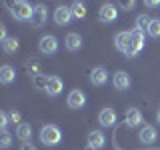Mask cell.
<instances>
[{
  "label": "cell",
  "instance_id": "6da1fadb",
  "mask_svg": "<svg viewBox=\"0 0 160 150\" xmlns=\"http://www.w3.org/2000/svg\"><path fill=\"white\" fill-rule=\"evenodd\" d=\"M40 140L46 146H56V144H60V140H62V132L54 124H46V126H42V130H40Z\"/></svg>",
  "mask_w": 160,
  "mask_h": 150
},
{
  "label": "cell",
  "instance_id": "7a4b0ae2",
  "mask_svg": "<svg viewBox=\"0 0 160 150\" xmlns=\"http://www.w3.org/2000/svg\"><path fill=\"white\" fill-rule=\"evenodd\" d=\"M10 14H12L16 20H20V22H28V20H32L34 8H32V4L26 2V0H18L16 6L10 10Z\"/></svg>",
  "mask_w": 160,
  "mask_h": 150
},
{
  "label": "cell",
  "instance_id": "3957f363",
  "mask_svg": "<svg viewBox=\"0 0 160 150\" xmlns=\"http://www.w3.org/2000/svg\"><path fill=\"white\" fill-rule=\"evenodd\" d=\"M130 34H132V42H130V48H128L126 56L134 58V56L140 52V50L144 48V32H142V30H136V28H134Z\"/></svg>",
  "mask_w": 160,
  "mask_h": 150
},
{
  "label": "cell",
  "instance_id": "277c9868",
  "mask_svg": "<svg viewBox=\"0 0 160 150\" xmlns=\"http://www.w3.org/2000/svg\"><path fill=\"white\" fill-rule=\"evenodd\" d=\"M38 48H40V52H42V54H48V56H50V54H54L58 50V38L52 36V34H46V36L40 38Z\"/></svg>",
  "mask_w": 160,
  "mask_h": 150
},
{
  "label": "cell",
  "instance_id": "5b68a950",
  "mask_svg": "<svg viewBox=\"0 0 160 150\" xmlns=\"http://www.w3.org/2000/svg\"><path fill=\"white\" fill-rule=\"evenodd\" d=\"M66 102H68V106L72 110H80V108H84V104H86V94H84L82 90L74 88V90H70Z\"/></svg>",
  "mask_w": 160,
  "mask_h": 150
},
{
  "label": "cell",
  "instance_id": "8992f818",
  "mask_svg": "<svg viewBox=\"0 0 160 150\" xmlns=\"http://www.w3.org/2000/svg\"><path fill=\"white\" fill-rule=\"evenodd\" d=\"M72 10H70V6H58L56 10H54V22L58 24V26H66V24H70V20H72Z\"/></svg>",
  "mask_w": 160,
  "mask_h": 150
},
{
  "label": "cell",
  "instance_id": "52a82bcc",
  "mask_svg": "<svg viewBox=\"0 0 160 150\" xmlns=\"http://www.w3.org/2000/svg\"><path fill=\"white\" fill-rule=\"evenodd\" d=\"M48 20V10L44 4H38V6H34V14H32V26L34 28H42L44 24H46Z\"/></svg>",
  "mask_w": 160,
  "mask_h": 150
},
{
  "label": "cell",
  "instance_id": "ba28073f",
  "mask_svg": "<svg viewBox=\"0 0 160 150\" xmlns=\"http://www.w3.org/2000/svg\"><path fill=\"white\" fill-rule=\"evenodd\" d=\"M98 16H100V20H102V22H116V18H118V8L112 6V4H102Z\"/></svg>",
  "mask_w": 160,
  "mask_h": 150
},
{
  "label": "cell",
  "instance_id": "9c48e42d",
  "mask_svg": "<svg viewBox=\"0 0 160 150\" xmlns=\"http://www.w3.org/2000/svg\"><path fill=\"white\" fill-rule=\"evenodd\" d=\"M90 82H92L94 86H102V84H106L108 82V70L102 68V66L92 68V72H90Z\"/></svg>",
  "mask_w": 160,
  "mask_h": 150
},
{
  "label": "cell",
  "instance_id": "30bf717a",
  "mask_svg": "<svg viewBox=\"0 0 160 150\" xmlns=\"http://www.w3.org/2000/svg\"><path fill=\"white\" fill-rule=\"evenodd\" d=\"M64 90V82L60 76H48V84H46V94L48 96H58Z\"/></svg>",
  "mask_w": 160,
  "mask_h": 150
},
{
  "label": "cell",
  "instance_id": "8fae6325",
  "mask_svg": "<svg viewBox=\"0 0 160 150\" xmlns=\"http://www.w3.org/2000/svg\"><path fill=\"white\" fill-rule=\"evenodd\" d=\"M138 138H140V142H142V144H154V142H156V138H158L156 128L150 126V124H144V128L138 132Z\"/></svg>",
  "mask_w": 160,
  "mask_h": 150
},
{
  "label": "cell",
  "instance_id": "7c38bea8",
  "mask_svg": "<svg viewBox=\"0 0 160 150\" xmlns=\"http://www.w3.org/2000/svg\"><path fill=\"white\" fill-rule=\"evenodd\" d=\"M104 144H106V136H104L100 130H92V132L88 134V146L92 148V150L104 148Z\"/></svg>",
  "mask_w": 160,
  "mask_h": 150
},
{
  "label": "cell",
  "instance_id": "4fadbf2b",
  "mask_svg": "<svg viewBox=\"0 0 160 150\" xmlns=\"http://www.w3.org/2000/svg\"><path fill=\"white\" fill-rule=\"evenodd\" d=\"M130 42H132V34H130V32H118L116 38H114V46H116L120 52H124V54L128 52Z\"/></svg>",
  "mask_w": 160,
  "mask_h": 150
},
{
  "label": "cell",
  "instance_id": "5bb4252c",
  "mask_svg": "<svg viewBox=\"0 0 160 150\" xmlns=\"http://www.w3.org/2000/svg\"><path fill=\"white\" fill-rule=\"evenodd\" d=\"M98 120H100V124H102L104 128H112L114 124H116V112H114L112 108H102Z\"/></svg>",
  "mask_w": 160,
  "mask_h": 150
},
{
  "label": "cell",
  "instance_id": "9a60e30c",
  "mask_svg": "<svg viewBox=\"0 0 160 150\" xmlns=\"http://www.w3.org/2000/svg\"><path fill=\"white\" fill-rule=\"evenodd\" d=\"M126 124L128 126H132V128H136L142 124V112H140L138 108H126Z\"/></svg>",
  "mask_w": 160,
  "mask_h": 150
},
{
  "label": "cell",
  "instance_id": "2e32d148",
  "mask_svg": "<svg viewBox=\"0 0 160 150\" xmlns=\"http://www.w3.org/2000/svg\"><path fill=\"white\" fill-rule=\"evenodd\" d=\"M112 82H114V86H116L118 90H128L130 88V76H128V72H116L114 74V78H112Z\"/></svg>",
  "mask_w": 160,
  "mask_h": 150
},
{
  "label": "cell",
  "instance_id": "e0dca14e",
  "mask_svg": "<svg viewBox=\"0 0 160 150\" xmlns=\"http://www.w3.org/2000/svg\"><path fill=\"white\" fill-rule=\"evenodd\" d=\"M64 44H66L68 50L76 52V50L82 48V36H80V34H76V32H70L68 36H66V40H64Z\"/></svg>",
  "mask_w": 160,
  "mask_h": 150
},
{
  "label": "cell",
  "instance_id": "ac0fdd59",
  "mask_svg": "<svg viewBox=\"0 0 160 150\" xmlns=\"http://www.w3.org/2000/svg\"><path fill=\"white\" fill-rule=\"evenodd\" d=\"M14 80H16V70H14L12 66H8V64H6V66L0 68V82H2V84H6V86H8V84L14 82Z\"/></svg>",
  "mask_w": 160,
  "mask_h": 150
},
{
  "label": "cell",
  "instance_id": "d6986e66",
  "mask_svg": "<svg viewBox=\"0 0 160 150\" xmlns=\"http://www.w3.org/2000/svg\"><path fill=\"white\" fill-rule=\"evenodd\" d=\"M16 136L22 140V142H30V138H32V126L26 122H22V124H18V128H16Z\"/></svg>",
  "mask_w": 160,
  "mask_h": 150
},
{
  "label": "cell",
  "instance_id": "ffe728a7",
  "mask_svg": "<svg viewBox=\"0 0 160 150\" xmlns=\"http://www.w3.org/2000/svg\"><path fill=\"white\" fill-rule=\"evenodd\" d=\"M70 10H72V16L74 18H78V20L86 18V6H84L82 0H74L72 6H70Z\"/></svg>",
  "mask_w": 160,
  "mask_h": 150
},
{
  "label": "cell",
  "instance_id": "44dd1931",
  "mask_svg": "<svg viewBox=\"0 0 160 150\" xmlns=\"http://www.w3.org/2000/svg\"><path fill=\"white\" fill-rule=\"evenodd\" d=\"M18 46H20V42H18L16 36H8L2 42V48H4V52H6V54H14L18 50Z\"/></svg>",
  "mask_w": 160,
  "mask_h": 150
},
{
  "label": "cell",
  "instance_id": "7402d4cb",
  "mask_svg": "<svg viewBox=\"0 0 160 150\" xmlns=\"http://www.w3.org/2000/svg\"><path fill=\"white\" fill-rule=\"evenodd\" d=\"M32 84H34V88H38V90H46V84H48V78L44 76V74H32Z\"/></svg>",
  "mask_w": 160,
  "mask_h": 150
},
{
  "label": "cell",
  "instance_id": "603a6c76",
  "mask_svg": "<svg viewBox=\"0 0 160 150\" xmlns=\"http://www.w3.org/2000/svg\"><path fill=\"white\" fill-rule=\"evenodd\" d=\"M148 34L154 38H160V18H152L148 24Z\"/></svg>",
  "mask_w": 160,
  "mask_h": 150
},
{
  "label": "cell",
  "instance_id": "cb8c5ba5",
  "mask_svg": "<svg viewBox=\"0 0 160 150\" xmlns=\"http://www.w3.org/2000/svg\"><path fill=\"white\" fill-rule=\"evenodd\" d=\"M12 146V134L8 132V130H2V134H0V148H10Z\"/></svg>",
  "mask_w": 160,
  "mask_h": 150
},
{
  "label": "cell",
  "instance_id": "d4e9b609",
  "mask_svg": "<svg viewBox=\"0 0 160 150\" xmlns=\"http://www.w3.org/2000/svg\"><path fill=\"white\" fill-rule=\"evenodd\" d=\"M150 20H152L150 16H146V14H140V16L136 18V30H142V32H144V28L148 30V24H150Z\"/></svg>",
  "mask_w": 160,
  "mask_h": 150
},
{
  "label": "cell",
  "instance_id": "484cf974",
  "mask_svg": "<svg viewBox=\"0 0 160 150\" xmlns=\"http://www.w3.org/2000/svg\"><path fill=\"white\" fill-rule=\"evenodd\" d=\"M118 6L124 10V12H130L134 6H136V0H118Z\"/></svg>",
  "mask_w": 160,
  "mask_h": 150
},
{
  "label": "cell",
  "instance_id": "4316f807",
  "mask_svg": "<svg viewBox=\"0 0 160 150\" xmlns=\"http://www.w3.org/2000/svg\"><path fill=\"white\" fill-rule=\"evenodd\" d=\"M26 68L30 70V74H38L40 62H38V60H28V62H26Z\"/></svg>",
  "mask_w": 160,
  "mask_h": 150
},
{
  "label": "cell",
  "instance_id": "83f0119b",
  "mask_svg": "<svg viewBox=\"0 0 160 150\" xmlns=\"http://www.w3.org/2000/svg\"><path fill=\"white\" fill-rule=\"evenodd\" d=\"M8 120H10V114H6V112H0V128H2V130H6Z\"/></svg>",
  "mask_w": 160,
  "mask_h": 150
},
{
  "label": "cell",
  "instance_id": "f1b7e54d",
  "mask_svg": "<svg viewBox=\"0 0 160 150\" xmlns=\"http://www.w3.org/2000/svg\"><path fill=\"white\" fill-rule=\"evenodd\" d=\"M10 120H12L14 124H22L20 122V112L18 110H12V112H10Z\"/></svg>",
  "mask_w": 160,
  "mask_h": 150
},
{
  "label": "cell",
  "instance_id": "f546056e",
  "mask_svg": "<svg viewBox=\"0 0 160 150\" xmlns=\"http://www.w3.org/2000/svg\"><path fill=\"white\" fill-rule=\"evenodd\" d=\"M144 4L150 6V8H158L160 6V0H144Z\"/></svg>",
  "mask_w": 160,
  "mask_h": 150
},
{
  "label": "cell",
  "instance_id": "4dcf8cb0",
  "mask_svg": "<svg viewBox=\"0 0 160 150\" xmlns=\"http://www.w3.org/2000/svg\"><path fill=\"white\" fill-rule=\"evenodd\" d=\"M20 150H36V146H34L32 142H24V144H22V148H20Z\"/></svg>",
  "mask_w": 160,
  "mask_h": 150
},
{
  "label": "cell",
  "instance_id": "1f68e13d",
  "mask_svg": "<svg viewBox=\"0 0 160 150\" xmlns=\"http://www.w3.org/2000/svg\"><path fill=\"white\" fill-rule=\"evenodd\" d=\"M16 2H18V0H4V4H6L8 10H12L14 6H16Z\"/></svg>",
  "mask_w": 160,
  "mask_h": 150
},
{
  "label": "cell",
  "instance_id": "d6a6232c",
  "mask_svg": "<svg viewBox=\"0 0 160 150\" xmlns=\"http://www.w3.org/2000/svg\"><path fill=\"white\" fill-rule=\"evenodd\" d=\"M0 38H2V42L8 38V36H6V28H4V26H0Z\"/></svg>",
  "mask_w": 160,
  "mask_h": 150
},
{
  "label": "cell",
  "instance_id": "836d02e7",
  "mask_svg": "<svg viewBox=\"0 0 160 150\" xmlns=\"http://www.w3.org/2000/svg\"><path fill=\"white\" fill-rule=\"evenodd\" d=\"M156 118H158V122H160V110H158V114H156Z\"/></svg>",
  "mask_w": 160,
  "mask_h": 150
}]
</instances>
